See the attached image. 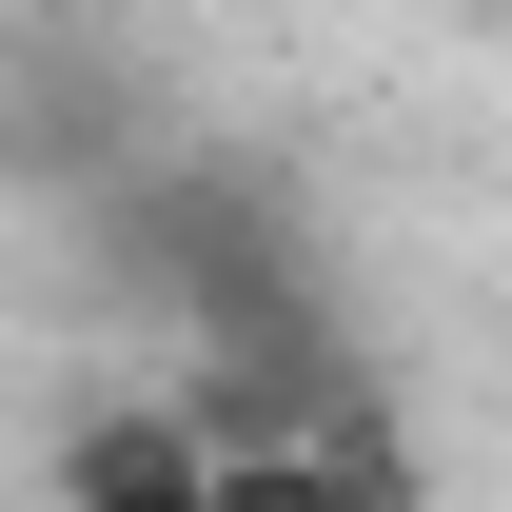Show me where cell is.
I'll return each mask as SVG.
<instances>
[{"instance_id": "obj_2", "label": "cell", "mask_w": 512, "mask_h": 512, "mask_svg": "<svg viewBox=\"0 0 512 512\" xmlns=\"http://www.w3.org/2000/svg\"><path fill=\"white\" fill-rule=\"evenodd\" d=\"M473 20H512V0H473Z\"/></svg>"}, {"instance_id": "obj_1", "label": "cell", "mask_w": 512, "mask_h": 512, "mask_svg": "<svg viewBox=\"0 0 512 512\" xmlns=\"http://www.w3.org/2000/svg\"><path fill=\"white\" fill-rule=\"evenodd\" d=\"M60 493L197 512V493H217V434H197V394H99V414H60Z\"/></svg>"}]
</instances>
